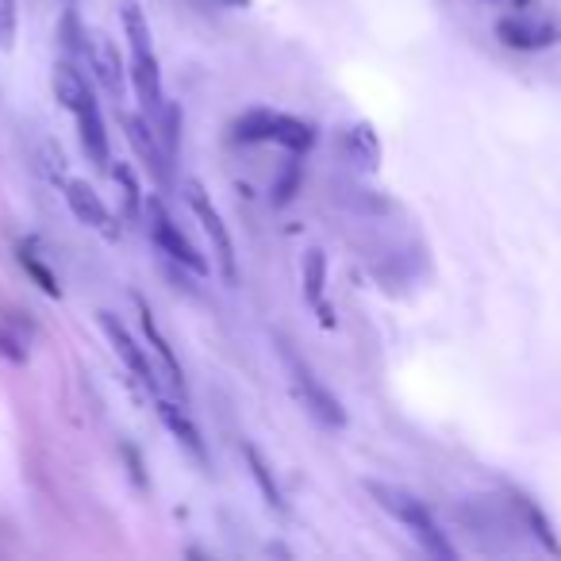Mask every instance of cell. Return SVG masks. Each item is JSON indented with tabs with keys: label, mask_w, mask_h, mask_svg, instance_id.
I'll return each instance as SVG.
<instances>
[{
	"label": "cell",
	"mask_w": 561,
	"mask_h": 561,
	"mask_svg": "<svg viewBox=\"0 0 561 561\" xmlns=\"http://www.w3.org/2000/svg\"><path fill=\"white\" fill-rule=\"evenodd\" d=\"M515 8H531V0H515Z\"/></svg>",
	"instance_id": "27"
},
{
	"label": "cell",
	"mask_w": 561,
	"mask_h": 561,
	"mask_svg": "<svg viewBox=\"0 0 561 561\" xmlns=\"http://www.w3.org/2000/svg\"><path fill=\"white\" fill-rule=\"evenodd\" d=\"M0 354L8 358V362H27V346H24V339L20 335H12V331H0Z\"/></svg>",
	"instance_id": "24"
},
{
	"label": "cell",
	"mask_w": 561,
	"mask_h": 561,
	"mask_svg": "<svg viewBox=\"0 0 561 561\" xmlns=\"http://www.w3.org/2000/svg\"><path fill=\"white\" fill-rule=\"evenodd\" d=\"M147 220H150V239H154V246H158L170 262L193 269V273H208L204 254H200V250H196V246L181 235V227L170 220V212H166V204H162L158 196H150L147 200Z\"/></svg>",
	"instance_id": "5"
},
{
	"label": "cell",
	"mask_w": 561,
	"mask_h": 561,
	"mask_svg": "<svg viewBox=\"0 0 561 561\" xmlns=\"http://www.w3.org/2000/svg\"><path fill=\"white\" fill-rule=\"evenodd\" d=\"M316 312H319V323H323V327H335V312H331L327 304H316Z\"/></svg>",
	"instance_id": "26"
},
{
	"label": "cell",
	"mask_w": 561,
	"mask_h": 561,
	"mask_svg": "<svg viewBox=\"0 0 561 561\" xmlns=\"http://www.w3.org/2000/svg\"><path fill=\"white\" fill-rule=\"evenodd\" d=\"M97 77L104 81V89L112 93V97H123V66H120V50L112 47V39H104L97 35L93 39V62H89Z\"/></svg>",
	"instance_id": "16"
},
{
	"label": "cell",
	"mask_w": 561,
	"mask_h": 561,
	"mask_svg": "<svg viewBox=\"0 0 561 561\" xmlns=\"http://www.w3.org/2000/svg\"><path fill=\"white\" fill-rule=\"evenodd\" d=\"M293 385H296V396L304 400V408L316 415L323 427H346V412H342L339 396L327 392V385L319 381L312 369L293 362Z\"/></svg>",
	"instance_id": "8"
},
{
	"label": "cell",
	"mask_w": 561,
	"mask_h": 561,
	"mask_svg": "<svg viewBox=\"0 0 561 561\" xmlns=\"http://www.w3.org/2000/svg\"><path fill=\"white\" fill-rule=\"evenodd\" d=\"M77 135H81V147L89 154V162L97 166V170H108V131H104V116H100V108H85V112H77Z\"/></svg>",
	"instance_id": "14"
},
{
	"label": "cell",
	"mask_w": 561,
	"mask_h": 561,
	"mask_svg": "<svg viewBox=\"0 0 561 561\" xmlns=\"http://www.w3.org/2000/svg\"><path fill=\"white\" fill-rule=\"evenodd\" d=\"M243 458H246V465H250V477H254V481H258V488H262V496H266L269 508L285 512L281 488H277V481H273V469H269V462L262 458V450H258V446H250V442H243Z\"/></svg>",
	"instance_id": "17"
},
{
	"label": "cell",
	"mask_w": 561,
	"mask_h": 561,
	"mask_svg": "<svg viewBox=\"0 0 561 561\" xmlns=\"http://www.w3.org/2000/svg\"><path fill=\"white\" fill-rule=\"evenodd\" d=\"M16 31H20V4L0 0V50L16 47Z\"/></svg>",
	"instance_id": "23"
},
{
	"label": "cell",
	"mask_w": 561,
	"mask_h": 561,
	"mask_svg": "<svg viewBox=\"0 0 561 561\" xmlns=\"http://www.w3.org/2000/svg\"><path fill=\"white\" fill-rule=\"evenodd\" d=\"M496 39L512 50H546L561 39V27L546 20H527V16H508L496 24Z\"/></svg>",
	"instance_id": "9"
},
{
	"label": "cell",
	"mask_w": 561,
	"mask_h": 561,
	"mask_svg": "<svg viewBox=\"0 0 561 561\" xmlns=\"http://www.w3.org/2000/svg\"><path fill=\"white\" fill-rule=\"evenodd\" d=\"M185 200H189L193 216L200 220V227H204V235L212 239L216 266H220L223 281H227V285H239V266H235V243H231V231H227L223 216L216 212V204L208 200V193L200 189V181H185Z\"/></svg>",
	"instance_id": "4"
},
{
	"label": "cell",
	"mask_w": 561,
	"mask_h": 561,
	"mask_svg": "<svg viewBox=\"0 0 561 561\" xmlns=\"http://www.w3.org/2000/svg\"><path fill=\"white\" fill-rule=\"evenodd\" d=\"M112 177H116V185L123 189V200H127V216H139V212L147 208V200H143V193H139V181H135L131 166H116V170H112Z\"/></svg>",
	"instance_id": "22"
},
{
	"label": "cell",
	"mask_w": 561,
	"mask_h": 561,
	"mask_svg": "<svg viewBox=\"0 0 561 561\" xmlns=\"http://www.w3.org/2000/svg\"><path fill=\"white\" fill-rule=\"evenodd\" d=\"M346 158L366 173H373L381 166V139H377V131L369 123H354L346 131Z\"/></svg>",
	"instance_id": "15"
},
{
	"label": "cell",
	"mask_w": 561,
	"mask_h": 561,
	"mask_svg": "<svg viewBox=\"0 0 561 561\" xmlns=\"http://www.w3.org/2000/svg\"><path fill=\"white\" fill-rule=\"evenodd\" d=\"M154 404H158V419L166 423V431H170L173 439L181 442V446H185V450H189L200 465H208V450H204V439H200V431H196L193 419L181 412L177 404H170L166 396H154Z\"/></svg>",
	"instance_id": "13"
},
{
	"label": "cell",
	"mask_w": 561,
	"mask_h": 561,
	"mask_svg": "<svg viewBox=\"0 0 561 561\" xmlns=\"http://www.w3.org/2000/svg\"><path fill=\"white\" fill-rule=\"evenodd\" d=\"M123 16V35H127V47H131V89L139 104L147 108L150 116L162 112V74H158V58H154V43H150V24L143 16V8L135 0H127L120 8Z\"/></svg>",
	"instance_id": "1"
},
{
	"label": "cell",
	"mask_w": 561,
	"mask_h": 561,
	"mask_svg": "<svg viewBox=\"0 0 561 561\" xmlns=\"http://www.w3.org/2000/svg\"><path fill=\"white\" fill-rule=\"evenodd\" d=\"M50 85H54V100H58L70 116H77V112H85V108H93V104H97V97H93V89H89L85 74L77 70V62H70V58L54 66Z\"/></svg>",
	"instance_id": "12"
},
{
	"label": "cell",
	"mask_w": 561,
	"mask_h": 561,
	"mask_svg": "<svg viewBox=\"0 0 561 561\" xmlns=\"http://www.w3.org/2000/svg\"><path fill=\"white\" fill-rule=\"evenodd\" d=\"M97 323H100V331L108 335V342H112V350L120 354V362L131 369V377H135V381H139L150 396H162V385H158V373H154V366H150L147 350L131 339V331L120 323V316H112V312H97Z\"/></svg>",
	"instance_id": "7"
},
{
	"label": "cell",
	"mask_w": 561,
	"mask_h": 561,
	"mask_svg": "<svg viewBox=\"0 0 561 561\" xmlns=\"http://www.w3.org/2000/svg\"><path fill=\"white\" fill-rule=\"evenodd\" d=\"M135 304H139V316H143V335H147L150 350L158 354V362H162V369H166V381H170V389L181 396V404L189 400V385H185V369H181V362H177V354H173L170 339L162 335V327H158V319H154V312L147 308V300L143 296H135Z\"/></svg>",
	"instance_id": "10"
},
{
	"label": "cell",
	"mask_w": 561,
	"mask_h": 561,
	"mask_svg": "<svg viewBox=\"0 0 561 561\" xmlns=\"http://www.w3.org/2000/svg\"><path fill=\"white\" fill-rule=\"evenodd\" d=\"M231 139L235 143H277L289 154H308L316 147V127L273 108H250L239 120L231 123Z\"/></svg>",
	"instance_id": "3"
},
{
	"label": "cell",
	"mask_w": 561,
	"mask_h": 561,
	"mask_svg": "<svg viewBox=\"0 0 561 561\" xmlns=\"http://www.w3.org/2000/svg\"><path fill=\"white\" fill-rule=\"evenodd\" d=\"M488 4H500V0H488Z\"/></svg>",
	"instance_id": "28"
},
{
	"label": "cell",
	"mask_w": 561,
	"mask_h": 561,
	"mask_svg": "<svg viewBox=\"0 0 561 561\" xmlns=\"http://www.w3.org/2000/svg\"><path fill=\"white\" fill-rule=\"evenodd\" d=\"M16 258H20V266H24L27 273H31V277H35V285H39V289H43V293H47V296H54V300H58V296H62V285H58V277H54V273H50V269L43 266V262H39V254H35V250H31V246H27V243H20V246H16Z\"/></svg>",
	"instance_id": "20"
},
{
	"label": "cell",
	"mask_w": 561,
	"mask_h": 561,
	"mask_svg": "<svg viewBox=\"0 0 561 561\" xmlns=\"http://www.w3.org/2000/svg\"><path fill=\"white\" fill-rule=\"evenodd\" d=\"M293 189H296V162L289 166V173H285V181L277 185V196H273V204H289V200H293Z\"/></svg>",
	"instance_id": "25"
},
{
	"label": "cell",
	"mask_w": 561,
	"mask_h": 561,
	"mask_svg": "<svg viewBox=\"0 0 561 561\" xmlns=\"http://www.w3.org/2000/svg\"><path fill=\"white\" fill-rule=\"evenodd\" d=\"M62 47H66V54H70V62H93V43H85V31H81V24H77L74 12H66V20H62Z\"/></svg>",
	"instance_id": "21"
},
{
	"label": "cell",
	"mask_w": 561,
	"mask_h": 561,
	"mask_svg": "<svg viewBox=\"0 0 561 561\" xmlns=\"http://www.w3.org/2000/svg\"><path fill=\"white\" fill-rule=\"evenodd\" d=\"M323 289H327V254L323 250H308L304 254V300L312 308L323 304Z\"/></svg>",
	"instance_id": "19"
},
{
	"label": "cell",
	"mask_w": 561,
	"mask_h": 561,
	"mask_svg": "<svg viewBox=\"0 0 561 561\" xmlns=\"http://www.w3.org/2000/svg\"><path fill=\"white\" fill-rule=\"evenodd\" d=\"M512 508L519 512V519L531 527V535H535L538 542H542V546H546V550L558 558L561 546H558V538H554V527H550V519H546V515L538 512V504H531L527 496H512Z\"/></svg>",
	"instance_id": "18"
},
{
	"label": "cell",
	"mask_w": 561,
	"mask_h": 561,
	"mask_svg": "<svg viewBox=\"0 0 561 561\" xmlns=\"http://www.w3.org/2000/svg\"><path fill=\"white\" fill-rule=\"evenodd\" d=\"M62 189H66V204H70V212L77 216V223H85L89 231H97L100 239H108V243H120V235H123L120 220L108 212V204L100 200V193L89 181L66 177Z\"/></svg>",
	"instance_id": "6"
},
{
	"label": "cell",
	"mask_w": 561,
	"mask_h": 561,
	"mask_svg": "<svg viewBox=\"0 0 561 561\" xmlns=\"http://www.w3.org/2000/svg\"><path fill=\"white\" fill-rule=\"evenodd\" d=\"M369 496L392 515V519H400L408 531L415 535V542L431 554V558H442V561H454L458 558V550L450 546V538L442 535V527L435 523V515L427 512V504L423 500H415L412 492H404V488H392V485H377V481H369Z\"/></svg>",
	"instance_id": "2"
},
{
	"label": "cell",
	"mask_w": 561,
	"mask_h": 561,
	"mask_svg": "<svg viewBox=\"0 0 561 561\" xmlns=\"http://www.w3.org/2000/svg\"><path fill=\"white\" fill-rule=\"evenodd\" d=\"M123 127H127V143L135 147V154L147 162V170L158 177V185H166L170 181V150L162 147V139L150 131L143 116H123Z\"/></svg>",
	"instance_id": "11"
}]
</instances>
